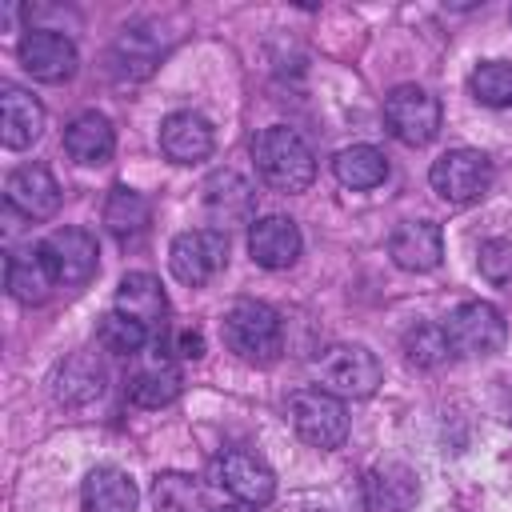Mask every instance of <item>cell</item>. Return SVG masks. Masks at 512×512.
<instances>
[{"instance_id":"obj_21","label":"cell","mask_w":512,"mask_h":512,"mask_svg":"<svg viewBox=\"0 0 512 512\" xmlns=\"http://www.w3.org/2000/svg\"><path fill=\"white\" fill-rule=\"evenodd\" d=\"M64 152L76 164H104L116 152V132L112 120L100 112H80L76 120H68L64 128Z\"/></svg>"},{"instance_id":"obj_15","label":"cell","mask_w":512,"mask_h":512,"mask_svg":"<svg viewBox=\"0 0 512 512\" xmlns=\"http://www.w3.org/2000/svg\"><path fill=\"white\" fill-rule=\"evenodd\" d=\"M44 132V108L32 92H24L20 84H0V140L4 148L20 152L28 144H36Z\"/></svg>"},{"instance_id":"obj_31","label":"cell","mask_w":512,"mask_h":512,"mask_svg":"<svg viewBox=\"0 0 512 512\" xmlns=\"http://www.w3.org/2000/svg\"><path fill=\"white\" fill-rule=\"evenodd\" d=\"M152 500H156V512H200V488L176 472L156 476Z\"/></svg>"},{"instance_id":"obj_2","label":"cell","mask_w":512,"mask_h":512,"mask_svg":"<svg viewBox=\"0 0 512 512\" xmlns=\"http://www.w3.org/2000/svg\"><path fill=\"white\" fill-rule=\"evenodd\" d=\"M220 332H224V344H228L240 360H248V364H272V360L280 356V348H284V324H280V316H276L268 304H260V300H240V304H232V308L224 312Z\"/></svg>"},{"instance_id":"obj_6","label":"cell","mask_w":512,"mask_h":512,"mask_svg":"<svg viewBox=\"0 0 512 512\" xmlns=\"http://www.w3.org/2000/svg\"><path fill=\"white\" fill-rule=\"evenodd\" d=\"M444 336L456 356H492L504 348L508 324L500 308H492L488 300H468L444 320Z\"/></svg>"},{"instance_id":"obj_12","label":"cell","mask_w":512,"mask_h":512,"mask_svg":"<svg viewBox=\"0 0 512 512\" xmlns=\"http://www.w3.org/2000/svg\"><path fill=\"white\" fill-rule=\"evenodd\" d=\"M204 212H208V220H212L220 232L232 228V224H252L256 192H252V184H248L240 172H232V168L212 172V176L204 180Z\"/></svg>"},{"instance_id":"obj_4","label":"cell","mask_w":512,"mask_h":512,"mask_svg":"<svg viewBox=\"0 0 512 512\" xmlns=\"http://www.w3.org/2000/svg\"><path fill=\"white\" fill-rule=\"evenodd\" d=\"M384 124L400 144L424 148L440 136V100L420 84H400L384 96Z\"/></svg>"},{"instance_id":"obj_34","label":"cell","mask_w":512,"mask_h":512,"mask_svg":"<svg viewBox=\"0 0 512 512\" xmlns=\"http://www.w3.org/2000/svg\"><path fill=\"white\" fill-rule=\"evenodd\" d=\"M212 512H256V508H248V504H220V508H212Z\"/></svg>"},{"instance_id":"obj_24","label":"cell","mask_w":512,"mask_h":512,"mask_svg":"<svg viewBox=\"0 0 512 512\" xmlns=\"http://www.w3.org/2000/svg\"><path fill=\"white\" fill-rule=\"evenodd\" d=\"M332 172H336V180H340L344 188L368 192V188H376V184L388 180V160H384V152L372 148V144H348V148H340V152L332 156Z\"/></svg>"},{"instance_id":"obj_5","label":"cell","mask_w":512,"mask_h":512,"mask_svg":"<svg viewBox=\"0 0 512 512\" xmlns=\"http://www.w3.org/2000/svg\"><path fill=\"white\" fill-rule=\"evenodd\" d=\"M316 376H320V388L332 396H372L384 368L376 352H368L364 344H332L320 352Z\"/></svg>"},{"instance_id":"obj_20","label":"cell","mask_w":512,"mask_h":512,"mask_svg":"<svg viewBox=\"0 0 512 512\" xmlns=\"http://www.w3.org/2000/svg\"><path fill=\"white\" fill-rule=\"evenodd\" d=\"M52 392H56L60 404H72V408L96 400V396L104 392V364H100L92 352H72L68 360L56 364V372H52Z\"/></svg>"},{"instance_id":"obj_30","label":"cell","mask_w":512,"mask_h":512,"mask_svg":"<svg viewBox=\"0 0 512 512\" xmlns=\"http://www.w3.org/2000/svg\"><path fill=\"white\" fill-rule=\"evenodd\" d=\"M448 336H444V324H412L404 332V356L416 364V368H436L448 360Z\"/></svg>"},{"instance_id":"obj_14","label":"cell","mask_w":512,"mask_h":512,"mask_svg":"<svg viewBox=\"0 0 512 512\" xmlns=\"http://www.w3.org/2000/svg\"><path fill=\"white\" fill-rule=\"evenodd\" d=\"M4 200L28 220H48L60 208V184L44 164H24L4 180Z\"/></svg>"},{"instance_id":"obj_29","label":"cell","mask_w":512,"mask_h":512,"mask_svg":"<svg viewBox=\"0 0 512 512\" xmlns=\"http://www.w3.org/2000/svg\"><path fill=\"white\" fill-rule=\"evenodd\" d=\"M472 96L488 108L512 104V60H484L472 72Z\"/></svg>"},{"instance_id":"obj_7","label":"cell","mask_w":512,"mask_h":512,"mask_svg":"<svg viewBox=\"0 0 512 512\" xmlns=\"http://www.w3.org/2000/svg\"><path fill=\"white\" fill-rule=\"evenodd\" d=\"M428 180L448 204H472L492 184V160L476 148H452L440 160H432Z\"/></svg>"},{"instance_id":"obj_17","label":"cell","mask_w":512,"mask_h":512,"mask_svg":"<svg viewBox=\"0 0 512 512\" xmlns=\"http://www.w3.org/2000/svg\"><path fill=\"white\" fill-rule=\"evenodd\" d=\"M248 252L260 268H288L300 256V228L288 216H260L248 228Z\"/></svg>"},{"instance_id":"obj_13","label":"cell","mask_w":512,"mask_h":512,"mask_svg":"<svg viewBox=\"0 0 512 512\" xmlns=\"http://www.w3.org/2000/svg\"><path fill=\"white\" fill-rule=\"evenodd\" d=\"M388 256L404 272H432L444 256V232L432 220H400L388 236Z\"/></svg>"},{"instance_id":"obj_33","label":"cell","mask_w":512,"mask_h":512,"mask_svg":"<svg viewBox=\"0 0 512 512\" xmlns=\"http://www.w3.org/2000/svg\"><path fill=\"white\" fill-rule=\"evenodd\" d=\"M176 352L200 360V356H204V336H200V332H180V336H176Z\"/></svg>"},{"instance_id":"obj_1","label":"cell","mask_w":512,"mask_h":512,"mask_svg":"<svg viewBox=\"0 0 512 512\" xmlns=\"http://www.w3.org/2000/svg\"><path fill=\"white\" fill-rule=\"evenodd\" d=\"M252 160H256L260 180L276 192H304L316 180L312 148L304 144L300 132L284 128V124H272L252 140Z\"/></svg>"},{"instance_id":"obj_22","label":"cell","mask_w":512,"mask_h":512,"mask_svg":"<svg viewBox=\"0 0 512 512\" xmlns=\"http://www.w3.org/2000/svg\"><path fill=\"white\" fill-rule=\"evenodd\" d=\"M84 512H136L140 504V492L132 484L128 472L112 468V464H100L84 476Z\"/></svg>"},{"instance_id":"obj_19","label":"cell","mask_w":512,"mask_h":512,"mask_svg":"<svg viewBox=\"0 0 512 512\" xmlns=\"http://www.w3.org/2000/svg\"><path fill=\"white\" fill-rule=\"evenodd\" d=\"M52 284L56 280H52L44 256H40V244L36 248L8 252V260H4V288H8L12 300H20V304H44L48 292H52Z\"/></svg>"},{"instance_id":"obj_3","label":"cell","mask_w":512,"mask_h":512,"mask_svg":"<svg viewBox=\"0 0 512 512\" xmlns=\"http://www.w3.org/2000/svg\"><path fill=\"white\" fill-rule=\"evenodd\" d=\"M288 416H292L296 436L312 448H340L348 440V412L340 396L324 388H296L288 396Z\"/></svg>"},{"instance_id":"obj_8","label":"cell","mask_w":512,"mask_h":512,"mask_svg":"<svg viewBox=\"0 0 512 512\" xmlns=\"http://www.w3.org/2000/svg\"><path fill=\"white\" fill-rule=\"evenodd\" d=\"M40 256L52 272L56 284L64 288H80L96 276V264H100V248H96V236L84 232V228H56L40 240Z\"/></svg>"},{"instance_id":"obj_18","label":"cell","mask_w":512,"mask_h":512,"mask_svg":"<svg viewBox=\"0 0 512 512\" xmlns=\"http://www.w3.org/2000/svg\"><path fill=\"white\" fill-rule=\"evenodd\" d=\"M416 496H420V480L408 464H380L364 476L368 512H412Z\"/></svg>"},{"instance_id":"obj_32","label":"cell","mask_w":512,"mask_h":512,"mask_svg":"<svg viewBox=\"0 0 512 512\" xmlns=\"http://www.w3.org/2000/svg\"><path fill=\"white\" fill-rule=\"evenodd\" d=\"M476 264H480V276H484L492 288L512 292V244H508V240H484Z\"/></svg>"},{"instance_id":"obj_9","label":"cell","mask_w":512,"mask_h":512,"mask_svg":"<svg viewBox=\"0 0 512 512\" xmlns=\"http://www.w3.org/2000/svg\"><path fill=\"white\" fill-rule=\"evenodd\" d=\"M168 264H172V276L188 288H200L208 284L224 264H228V236L220 228H192V232H180L168 248Z\"/></svg>"},{"instance_id":"obj_26","label":"cell","mask_w":512,"mask_h":512,"mask_svg":"<svg viewBox=\"0 0 512 512\" xmlns=\"http://www.w3.org/2000/svg\"><path fill=\"white\" fill-rule=\"evenodd\" d=\"M180 384H184L180 368L160 356L148 368H140L136 376H128V400L136 408H164V404H172L180 396Z\"/></svg>"},{"instance_id":"obj_11","label":"cell","mask_w":512,"mask_h":512,"mask_svg":"<svg viewBox=\"0 0 512 512\" xmlns=\"http://www.w3.org/2000/svg\"><path fill=\"white\" fill-rule=\"evenodd\" d=\"M216 484L236 504H248V508H260V504H268L276 496L272 468L256 452H244V448H228V452L216 456Z\"/></svg>"},{"instance_id":"obj_16","label":"cell","mask_w":512,"mask_h":512,"mask_svg":"<svg viewBox=\"0 0 512 512\" xmlns=\"http://www.w3.org/2000/svg\"><path fill=\"white\" fill-rule=\"evenodd\" d=\"M160 148L176 164H196V160L212 156L216 136H212V124L200 112H172L160 124Z\"/></svg>"},{"instance_id":"obj_27","label":"cell","mask_w":512,"mask_h":512,"mask_svg":"<svg viewBox=\"0 0 512 512\" xmlns=\"http://www.w3.org/2000/svg\"><path fill=\"white\" fill-rule=\"evenodd\" d=\"M156 56H160V44H156L152 28H124V32L116 36V44H112V56H108V60H112V72H116V76L140 80V76H148V72H152Z\"/></svg>"},{"instance_id":"obj_25","label":"cell","mask_w":512,"mask_h":512,"mask_svg":"<svg viewBox=\"0 0 512 512\" xmlns=\"http://www.w3.org/2000/svg\"><path fill=\"white\" fill-rule=\"evenodd\" d=\"M148 220H152V204H148L144 192L124 188V184H116L108 192V200H104V224H108V232L116 240H136L148 228Z\"/></svg>"},{"instance_id":"obj_10","label":"cell","mask_w":512,"mask_h":512,"mask_svg":"<svg viewBox=\"0 0 512 512\" xmlns=\"http://www.w3.org/2000/svg\"><path fill=\"white\" fill-rule=\"evenodd\" d=\"M16 56H20V68L32 80H40V84H64L80 68L76 44L64 32H56V28H32V32H24L20 44H16Z\"/></svg>"},{"instance_id":"obj_28","label":"cell","mask_w":512,"mask_h":512,"mask_svg":"<svg viewBox=\"0 0 512 512\" xmlns=\"http://www.w3.org/2000/svg\"><path fill=\"white\" fill-rule=\"evenodd\" d=\"M100 348L104 352H116V356H136L148 340H152V332L140 324V320H132V316H124V312H108L104 320H100Z\"/></svg>"},{"instance_id":"obj_23","label":"cell","mask_w":512,"mask_h":512,"mask_svg":"<svg viewBox=\"0 0 512 512\" xmlns=\"http://www.w3.org/2000/svg\"><path fill=\"white\" fill-rule=\"evenodd\" d=\"M116 312L140 320L148 332L156 324H164V312H168V296L160 288V280L152 272H128L116 288Z\"/></svg>"}]
</instances>
